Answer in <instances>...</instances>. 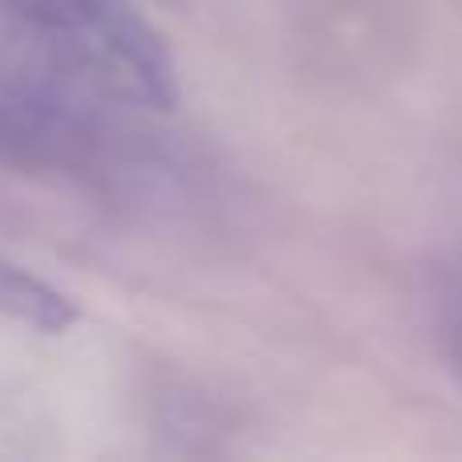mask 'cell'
Segmentation results:
<instances>
[{"mask_svg": "<svg viewBox=\"0 0 462 462\" xmlns=\"http://www.w3.org/2000/svg\"><path fill=\"white\" fill-rule=\"evenodd\" d=\"M61 78L97 97L143 110L179 102V73L167 41L126 0H21L8 8Z\"/></svg>", "mask_w": 462, "mask_h": 462, "instance_id": "cell-1", "label": "cell"}, {"mask_svg": "<svg viewBox=\"0 0 462 462\" xmlns=\"http://www.w3.org/2000/svg\"><path fill=\"white\" fill-rule=\"evenodd\" d=\"M94 89L69 78L0 73V167L81 183L118 179L134 146L97 110Z\"/></svg>", "mask_w": 462, "mask_h": 462, "instance_id": "cell-2", "label": "cell"}, {"mask_svg": "<svg viewBox=\"0 0 462 462\" xmlns=\"http://www.w3.org/2000/svg\"><path fill=\"white\" fill-rule=\"evenodd\" d=\"M0 317L41 337H61L78 320V300L0 252Z\"/></svg>", "mask_w": 462, "mask_h": 462, "instance_id": "cell-3", "label": "cell"}, {"mask_svg": "<svg viewBox=\"0 0 462 462\" xmlns=\"http://www.w3.org/2000/svg\"><path fill=\"white\" fill-rule=\"evenodd\" d=\"M439 341H442L450 369H455L462 382V284L450 288L439 304Z\"/></svg>", "mask_w": 462, "mask_h": 462, "instance_id": "cell-4", "label": "cell"}]
</instances>
